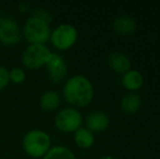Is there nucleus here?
I'll return each mask as SVG.
<instances>
[{
    "label": "nucleus",
    "mask_w": 160,
    "mask_h": 159,
    "mask_svg": "<svg viewBox=\"0 0 160 159\" xmlns=\"http://www.w3.org/2000/svg\"><path fill=\"white\" fill-rule=\"evenodd\" d=\"M113 30L116 31L117 34L128 36V35H131L135 32L136 22L133 17H128V15H122V17H119L114 20Z\"/></svg>",
    "instance_id": "obj_10"
},
{
    "label": "nucleus",
    "mask_w": 160,
    "mask_h": 159,
    "mask_svg": "<svg viewBox=\"0 0 160 159\" xmlns=\"http://www.w3.org/2000/svg\"><path fill=\"white\" fill-rule=\"evenodd\" d=\"M99 159H114V158L110 157V156H106V157H102V158H99Z\"/></svg>",
    "instance_id": "obj_20"
},
{
    "label": "nucleus",
    "mask_w": 160,
    "mask_h": 159,
    "mask_svg": "<svg viewBox=\"0 0 160 159\" xmlns=\"http://www.w3.org/2000/svg\"><path fill=\"white\" fill-rule=\"evenodd\" d=\"M22 38V31L13 17H4L0 20V42L7 46H14Z\"/></svg>",
    "instance_id": "obj_7"
},
{
    "label": "nucleus",
    "mask_w": 160,
    "mask_h": 159,
    "mask_svg": "<svg viewBox=\"0 0 160 159\" xmlns=\"http://www.w3.org/2000/svg\"><path fill=\"white\" fill-rule=\"evenodd\" d=\"M9 77H10V81L15 84H20V83L24 82L26 77V74L24 72L23 69L21 68H13L9 71Z\"/></svg>",
    "instance_id": "obj_17"
},
{
    "label": "nucleus",
    "mask_w": 160,
    "mask_h": 159,
    "mask_svg": "<svg viewBox=\"0 0 160 159\" xmlns=\"http://www.w3.org/2000/svg\"><path fill=\"white\" fill-rule=\"evenodd\" d=\"M62 94L70 105L85 107L93 100L94 88L87 77L84 75H75L65 82Z\"/></svg>",
    "instance_id": "obj_1"
},
{
    "label": "nucleus",
    "mask_w": 160,
    "mask_h": 159,
    "mask_svg": "<svg viewBox=\"0 0 160 159\" xmlns=\"http://www.w3.org/2000/svg\"><path fill=\"white\" fill-rule=\"evenodd\" d=\"M82 124V116L72 107H67L60 110L55 118V125L59 131L71 133L78 130Z\"/></svg>",
    "instance_id": "obj_6"
},
{
    "label": "nucleus",
    "mask_w": 160,
    "mask_h": 159,
    "mask_svg": "<svg viewBox=\"0 0 160 159\" xmlns=\"http://www.w3.org/2000/svg\"><path fill=\"white\" fill-rule=\"evenodd\" d=\"M10 83V77H9V70L4 67H0V91L6 88Z\"/></svg>",
    "instance_id": "obj_18"
},
{
    "label": "nucleus",
    "mask_w": 160,
    "mask_h": 159,
    "mask_svg": "<svg viewBox=\"0 0 160 159\" xmlns=\"http://www.w3.org/2000/svg\"><path fill=\"white\" fill-rule=\"evenodd\" d=\"M78 31L71 24H60L51 32L50 42L59 50H67L75 44Z\"/></svg>",
    "instance_id": "obj_5"
},
{
    "label": "nucleus",
    "mask_w": 160,
    "mask_h": 159,
    "mask_svg": "<svg viewBox=\"0 0 160 159\" xmlns=\"http://www.w3.org/2000/svg\"><path fill=\"white\" fill-rule=\"evenodd\" d=\"M0 20H1V13H0Z\"/></svg>",
    "instance_id": "obj_21"
},
{
    "label": "nucleus",
    "mask_w": 160,
    "mask_h": 159,
    "mask_svg": "<svg viewBox=\"0 0 160 159\" xmlns=\"http://www.w3.org/2000/svg\"><path fill=\"white\" fill-rule=\"evenodd\" d=\"M23 149L33 158L44 157L50 149V136L42 130H32L23 137Z\"/></svg>",
    "instance_id": "obj_2"
},
{
    "label": "nucleus",
    "mask_w": 160,
    "mask_h": 159,
    "mask_svg": "<svg viewBox=\"0 0 160 159\" xmlns=\"http://www.w3.org/2000/svg\"><path fill=\"white\" fill-rule=\"evenodd\" d=\"M61 96L57 91H48L40 97V107L45 111H52L59 107Z\"/></svg>",
    "instance_id": "obj_12"
},
{
    "label": "nucleus",
    "mask_w": 160,
    "mask_h": 159,
    "mask_svg": "<svg viewBox=\"0 0 160 159\" xmlns=\"http://www.w3.org/2000/svg\"><path fill=\"white\" fill-rule=\"evenodd\" d=\"M122 84L127 89L130 91H136L141 88L143 85V77L138 71H128L122 77Z\"/></svg>",
    "instance_id": "obj_14"
},
{
    "label": "nucleus",
    "mask_w": 160,
    "mask_h": 159,
    "mask_svg": "<svg viewBox=\"0 0 160 159\" xmlns=\"http://www.w3.org/2000/svg\"><path fill=\"white\" fill-rule=\"evenodd\" d=\"M24 38L30 44H44L50 39L51 30L47 22L31 17L26 20L23 27Z\"/></svg>",
    "instance_id": "obj_3"
},
{
    "label": "nucleus",
    "mask_w": 160,
    "mask_h": 159,
    "mask_svg": "<svg viewBox=\"0 0 160 159\" xmlns=\"http://www.w3.org/2000/svg\"><path fill=\"white\" fill-rule=\"evenodd\" d=\"M52 52L44 44H31L25 48L22 55L24 67L30 70H36L46 66Z\"/></svg>",
    "instance_id": "obj_4"
},
{
    "label": "nucleus",
    "mask_w": 160,
    "mask_h": 159,
    "mask_svg": "<svg viewBox=\"0 0 160 159\" xmlns=\"http://www.w3.org/2000/svg\"><path fill=\"white\" fill-rule=\"evenodd\" d=\"M46 68L48 71L49 79L51 80V82L57 83V84L63 82L68 74L67 63L62 56H60L59 53L52 52L50 59L46 63Z\"/></svg>",
    "instance_id": "obj_8"
},
{
    "label": "nucleus",
    "mask_w": 160,
    "mask_h": 159,
    "mask_svg": "<svg viewBox=\"0 0 160 159\" xmlns=\"http://www.w3.org/2000/svg\"><path fill=\"white\" fill-rule=\"evenodd\" d=\"M32 17H37V19H40V20H42V21H45V22H47V23H50V21H51V17H50V14H49L47 11H45V10H35L34 11V14L32 15Z\"/></svg>",
    "instance_id": "obj_19"
},
{
    "label": "nucleus",
    "mask_w": 160,
    "mask_h": 159,
    "mask_svg": "<svg viewBox=\"0 0 160 159\" xmlns=\"http://www.w3.org/2000/svg\"><path fill=\"white\" fill-rule=\"evenodd\" d=\"M85 123H86L87 130L93 133V132L105 131L109 127L110 120L109 117L102 111H94L86 118Z\"/></svg>",
    "instance_id": "obj_9"
},
{
    "label": "nucleus",
    "mask_w": 160,
    "mask_h": 159,
    "mask_svg": "<svg viewBox=\"0 0 160 159\" xmlns=\"http://www.w3.org/2000/svg\"><path fill=\"white\" fill-rule=\"evenodd\" d=\"M109 66L117 73H127L130 71L131 62L125 55L121 52H113L109 57Z\"/></svg>",
    "instance_id": "obj_11"
},
{
    "label": "nucleus",
    "mask_w": 160,
    "mask_h": 159,
    "mask_svg": "<svg viewBox=\"0 0 160 159\" xmlns=\"http://www.w3.org/2000/svg\"><path fill=\"white\" fill-rule=\"evenodd\" d=\"M42 159H75L74 154L64 146L50 147Z\"/></svg>",
    "instance_id": "obj_16"
},
{
    "label": "nucleus",
    "mask_w": 160,
    "mask_h": 159,
    "mask_svg": "<svg viewBox=\"0 0 160 159\" xmlns=\"http://www.w3.org/2000/svg\"><path fill=\"white\" fill-rule=\"evenodd\" d=\"M141 97L136 94H128L121 100V109L128 115H133L141 108Z\"/></svg>",
    "instance_id": "obj_13"
},
{
    "label": "nucleus",
    "mask_w": 160,
    "mask_h": 159,
    "mask_svg": "<svg viewBox=\"0 0 160 159\" xmlns=\"http://www.w3.org/2000/svg\"><path fill=\"white\" fill-rule=\"evenodd\" d=\"M74 141L81 148H89L94 144V135L91 131L84 127H80L75 131Z\"/></svg>",
    "instance_id": "obj_15"
}]
</instances>
